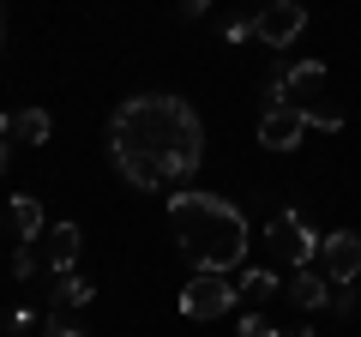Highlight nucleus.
Returning <instances> with one entry per match:
<instances>
[{"label":"nucleus","mask_w":361,"mask_h":337,"mask_svg":"<svg viewBox=\"0 0 361 337\" xmlns=\"http://www.w3.org/2000/svg\"><path fill=\"white\" fill-rule=\"evenodd\" d=\"M109 163L139 193L187 187L205 163V121L193 115L187 97H169V91L127 97L109 115Z\"/></svg>","instance_id":"obj_1"},{"label":"nucleus","mask_w":361,"mask_h":337,"mask_svg":"<svg viewBox=\"0 0 361 337\" xmlns=\"http://www.w3.org/2000/svg\"><path fill=\"white\" fill-rule=\"evenodd\" d=\"M169 229H175V241H180V253H187L193 271H223L229 277L247 259V217L217 193H193V187L169 193Z\"/></svg>","instance_id":"obj_2"},{"label":"nucleus","mask_w":361,"mask_h":337,"mask_svg":"<svg viewBox=\"0 0 361 337\" xmlns=\"http://www.w3.org/2000/svg\"><path fill=\"white\" fill-rule=\"evenodd\" d=\"M325 235H313V223L301 217V211H277V217L265 223V247H271V259L289 265V271H307V259L319 253Z\"/></svg>","instance_id":"obj_3"},{"label":"nucleus","mask_w":361,"mask_h":337,"mask_svg":"<svg viewBox=\"0 0 361 337\" xmlns=\"http://www.w3.org/2000/svg\"><path fill=\"white\" fill-rule=\"evenodd\" d=\"M301 30H307V6L301 0H271V6L253 13V42L259 49H289V42H301Z\"/></svg>","instance_id":"obj_4"},{"label":"nucleus","mask_w":361,"mask_h":337,"mask_svg":"<svg viewBox=\"0 0 361 337\" xmlns=\"http://www.w3.org/2000/svg\"><path fill=\"white\" fill-rule=\"evenodd\" d=\"M235 283L223 271H193V283L180 289V313H187V319H223V313L235 307Z\"/></svg>","instance_id":"obj_5"},{"label":"nucleus","mask_w":361,"mask_h":337,"mask_svg":"<svg viewBox=\"0 0 361 337\" xmlns=\"http://www.w3.org/2000/svg\"><path fill=\"white\" fill-rule=\"evenodd\" d=\"M307 127H313V121H307V109L277 103V109H265V115H259V145H265V151H295Z\"/></svg>","instance_id":"obj_6"},{"label":"nucleus","mask_w":361,"mask_h":337,"mask_svg":"<svg viewBox=\"0 0 361 337\" xmlns=\"http://www.w3.org/2000/svg\"><path fill=\"white\" fill-rule=\"evenodd\" d=\"M319 259H325V277H331V283H355L361 277V235L355 229H331L319 241Z\"/></svg>","instance_id":"obj_7"},{"label":"nucleus","mask_w":361,"mask_h":337,"mask_svg":"<svg viewBox=\"0 0 361 337\" xmlns=\"http://www.w3.org/2000/svg\"><path fill=\"white\" fill-rule=\"evenodd\" d=\"M78 247H85L78 223H54V229H42V235H37V253H42V265H49L54 277L78 265Z\"/></svg>","instance_id":"obj_8"},{"label":"nucleus","mask_w":361,"mask_h":337,"mask_svg":"<svg viewBox=\"0 0 361 337\" xmlns=\"http://www.w3.org/2000/svg\"><path fill=\"white\" fill-rule=\"evenodd\" d=\"M6 223H13L18 241H37V235L49 229V217H42V199H37V193H13V199H6Z\"/></svg>","instance_id":"obj_9"},{"label":"nucleus","mask_w":361,"mask_h":337,"mask_svg":"<svg viewBox=\"0 0 361 337\" xmlns=\"http://www.w3.org/2000/svg\"><path fill=\"white\" fill-rule=\"evenodd\" d=\"M49 133H54L49 109H18V115H6V139H18V145H49Z\"/></svg>","instance_id":"obj_10"},{"label":"nucleus","mask_w":361,"mask_h":337,"mask_svg":"<svg viewBox=\"0 0 361 337\" xmlns=\"http://www.w3.org/2000/svg\"><path fill=\"white\" fill-rule=\"evenodd\" d=\"M283 295L295 301V307H325V295H331V277H319V271H295L283 283Z\"/></svg>","instance_id":"obj_11"},{"label":"nucleus","mask_w":361,"mask_h":337,"mask_svg":"<svg viewBox=\"0 0 361 337\" xmlns=\"http://www.w3.org/2000/svg\"><path fill=\"white\" fill-rule=\"evenodd\" d=\"M235 295H241L247 307H259V301L283 295V283H277V271H265V265H253V271H241V283H235Z\"/></svg>","instance_id":"obj_12"},{"label":"nucleus","mask_w":361,"mask_h":337,"mask_svg":"<svg viewBox=\"0 0 361 337\" xmlns=\"http://www.w3.org/2000/svg\"><path fill=\"white\" fill-rule=\"evenodd\" d=\"M90 295H97L90 277H78V271H61V277H54V307H85Z\"/></svg>","instance_id":"obj_13"},{"label":"nucleus","mask_w":361,"mask_h":337,"mask_svg":"<svg viewBox=\"0 0 361 337\" xmlns=\"http://www.w3.org/2000/svg\"><path fill=\"white\" fill-rule=\"evenodd\" d=\"M6 331L13 337H49V313H30V307H18V313H6Z\"/></svg>","instance_id":"obj_14"},{"label":"nucleus","mask_w":361,"mask_h":337,"mask_svg":"<svg viewBox=\"0 0 361 337\" xmlns=\"http://www.w3.org/2000/svg\"><path fill=\"white\" fill-rule=\"evenodd\" d=\"M37 265H42V253H37V241H18V247H13V277H18V283H25V277L37 271Z\"/></svg>","instance_id":"obj_15"},{"label":"nucleus","mask_w":361,"mask_h":337,"mask_svg":"<svg viewBox=\"0 0 361 337\" xmlns=\"http://www.w3.org/2000/svg\"><path fill=\"white\" fill-rule=\"evenodd\" d=\"M325 313L349 319V313H355V283H331V295H325Z\"/></svg>","instance_id":"obj_16"},{"label":"nucleus","mask_w":361,"mask_h":337,"mask_svg":"<svg viewBox=\"0 0 361 337\" xmlns=\"http://www.w3.org/2000/svg\"><path fill=\"white\" fill-rule=\"evenodd\" d=\"M307 121H313L319 133H337V127H343V109H337V103H313V109H307Z\"/></svg>","instance_id":"obj_17"},{"label":"nucleus","mask_w":361,"mask_h":337,"mask_svg":"<svg viewBox=\"0 0 361 337\" xmlns=\"http://www.w3.org/2000/svg\"><path fill=\"white\" fill-rule=\"evenodd\" d=\"M241 337H283V331H277L259 307H247V313H241Z\"/></svg>","instance_id":"obj_18"},{"label":"nucleus","mask_w":361,"mask_h":337,"mask_svg":"<svg viewBox=\"0 0 361 337\" xmlns=\"http://www.w3.org/2000/svg\"><path fill=\"white\" fill-rule=\"evenodd\" d=\"M223 37H229V42H253V18H229Z\"/></svg>","instance_id":"obj_19"},{"label":"nucleus","mask_w":361,"mask_h":337,"mask_svg":"<svg viewBox=\"0 0 361 337\" xmlns=\"http://www.w3.org/2000/svg\"><path fill=\"white\" fill-rule=\"evenodd\" d=\"M49 337H85L78 325H61V313H49Z\"/></svg>","instance_id":"obj_20"},{"label":"nucleus","mask_w":361,"mask_h":337,"mask_svg":"<svg viewBox=\"0 0 361 337\" xmlns=\"http://www.w3.org/2000/svg\"><path fill=\"white\" fill-rule=\"evenodd\" d=\"M211 13V0H180V18H205Z\"/></svg>","instance_id":"obj_21"},{"label":"nucleus","mask_w":361,"mask_h":337,"mask_svg":"<svg viewBox=\"0 0 361 337\" xmlns=\"http://www.w3.org/2000/svg\"><path fill=\"white\" fill-rule=\"evenodd\" d=\"M0 49H6V6H0Z\"/></svg>","instance_id":"obj_22"},{"label":"nucleus","mask_w":361,"mask_h":337,"mask_svg":"<svg viewBox=\"0 0 361 337\" xmlns=\"http://www.w3.org/2000/svg\"><path fill=\"white\" fill-rule=\"evenodd\" d=\"M0 175H6V145H0Z\"/></svg>","instance_id":"obj_23"},{"label":"nucleus","mask_w":361,"mask_h":337,"mask_svg":"<svg viewBox=\"0 0 361 337\" xmlns=\"http://www.w3.org/2000/svg\"><path fill=\"white\" fill-rule=\"evenodd\" d=\"M0 139H6V115H0Z\"/></svg>","instance_id":"obj_24"}]
</instances>
